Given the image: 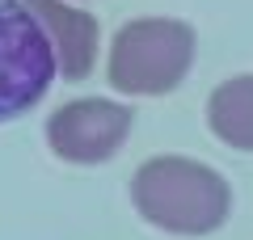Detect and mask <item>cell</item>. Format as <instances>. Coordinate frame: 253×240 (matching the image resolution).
<instances>
[{
  "instance_id": "cell-1",
  "label": "cell",
  "mask_w": 253,
  "mask_h": 240,
  "mask_svg": "<svg viewBox=\"0 0 253 240\" xmlns=\"http://www.w3.org/2000/svg\"><path fill=\"white\" fill-rule=\"evenodd\" d=\"M131 206L169 236H211L232 215V186L194 156H152L131 177Z\"/></svg>"
},
{
  "instance_id": "cell-2",
  "label": "cell",
  "mask_w": 253,
  "mask_h": 240,
  "mask_svg": "<svg viewBox=\"0 0 253 240\" xmlns=\"http://www.w3.org/2000/svg\"><path fill=\"white\" fill-rule=\"evenodd\" d=\"M199 38L177 17H135L110 42L106 76L114 93L126 97H165L190 76Z\"/></svg>"
},
{
  "instance_id": "cell-3",
  "label": "cell",
  "mask_w": 253,
  "mask_h": 240,
  "mask_svg": "<svg viewBox=\"0 0 253 240\" xmlns=\"http://www.w3.org/2000/svg\"><path fill=\"white\" fill-rule=\"evenodd\" d=\"M59 76L42 21L26 0H0V122L30 114Z\"/></svg>"
},
{
  "instance_id": "cell-4",
  "label": "cell",
  "mask_w": 253,
  "mask_h": 240,
  "mask_svg": "<svg viewBox=\"0 0 253 240\" xmlns=\"http://www.w3.org/2000/svg\"><path fill=\"white\" fill-rule=\"evenodd\" d=\"M131 106L110 97H81L63 101L51 118H46V148L68 164H106L118 156L131 135Z\"/></svg>"
},
{
  "instance_id": "cell-5",
  "label": "cell",
  "mask_w": 253,
  "mask_h": 240,
  "mask_svg": "<svg viewBox=\"0 0 253 240\" xmlns=\"http://www.w3.org/2000/svg\"><path fill=\"white\" fill-rule=\"evenodd\" d=\"M30 13L42 21L46 38L55 46V59H59V76L63 80H84L97 63L101 51V30L97 17L84 13L72 0H26Z\"/></svg>"
},
{
  "instance_id": "cell-6",
  "label": "cell",
  "mask_w": 253,
  "mask_h": 240,
  "mask_svg": "<svg viewBox=\"0 0 253 240\" xmlns=\"http://www.w3.org/2000/svg\"><path fill=\"white\" fill-rule=\"evenodd\" d=\"M207 131L236 152H253V72L228 76L211 89Z\"/></svg>"
}]
</instances>
